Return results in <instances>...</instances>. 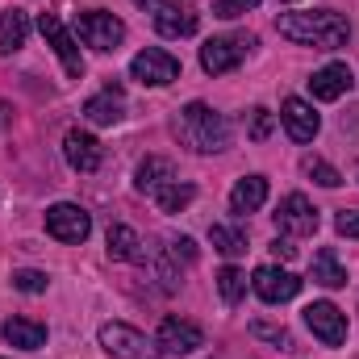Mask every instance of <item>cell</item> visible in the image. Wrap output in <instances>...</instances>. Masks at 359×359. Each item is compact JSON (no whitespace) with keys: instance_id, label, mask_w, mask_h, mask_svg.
Masks as SVG:
<instances>
[{"instance_id":"10","label":"cell","mask_w":359,"mask_h":359,"mask_svg":"<svg viewBox=\"0 0 359 359\" xmlns=\"http://www.w3.org/2000/svg\"><path fill=\"white\" fill-rule=\"evenodd\" d=\"M38 29H42V38L55 46L63 72H67L72 80H80V76H84V59H80V46H76V38L67 34V25H63L55 13H42V17H38Z\"/></svg>"},{"instance_id":"6","label":"cell","mask_w":359,"mask_h":359,"mask_svg":"<svg viewBox=\"0 0 359 359\" xmlns=\"http://www.w3.org/2000/svg\"><path fill=\"white\" fill-rule=\"evenodd\" d=\"M76 34L88 42L92 50H117L126 42V21L113 17V13H104V8H92V13H80Z\"/></svg>"},{"instance_id":"26","label":"cell","mask_w":359,"mask_h":359,"mask_svg":"<svg viewBox=\"0 0 359 359\" xmlns=\"http://www.w3.org/2000/svg\"><path fill=\"white\" fill-rule=\"evenodd\" d=\"M217 292H222V301H226V305H238V301L247 297V271L222 268V271H217Z\"/></svg>"},{"instance_id":"20","label":"cell","mask_w":359,"mask_h":359,"mask_svg":"<svg viewBox=\"0 0 359 359\" xmlns=\"http://www.w3.org/2000/svg\"><path fill=\"white\" fill-rule=\"evenodd\" d=\"M264 201H268V176H243L234 184V192H230V209H234L238 217L264 209Z\"/></svg>"},{"instance_id":"11","label":"cell","mask_w":359,"mask_h":359,"mask_svg":"<svg viewBox=\"0 0 359 359\" xmlns=\"http://www.w3.org/2000/svg\"><path fill=\"white\" fill-rule=\"evenodd\" d=\"M305 322H309V330H313L326 347H343V343H347V313H343L334 301H313V305L305 309Z\"/></svg>"},{"instance_id":"13","label":"cell","mask_w":359,"mask_h":359,"mask_svg":"<svg viewBox=\"0 0 359 359\" xmlns=\"http://www.w3.org/2000/svg\"><path fill=\"white\" fill-rule=\"evenodd\" d=\"M251 288L259 292V301H268V305H280V301H292L297 292H301V280L292 276V271L284 268H255L251 276Z\"/></svg>"},{"instance_id":"30","label":"cell","mask_w":359,"mask_h":359,"mask_svg":"<svg viewBox=\"0 0 359 359\" xmlns=\"http://www.w3.org/2000/svg\"><path fill=\"white\" fill-rule=\"evenodd\" d=\"M251 8H259V0H213V13L226 17V21H234V17H243Z\"/></svg>"},{"instance_id":"9","label":"cell","mask_w":359,"mask_h":359,"mask_svg":"<svg viewBox=\"0 0 359 359\" xmlns=\"http://www.w3.org/2000/svg\"><path fill=\"white\" fill-rule=\"evenodd\" d=\"M276 230L284 238H309L318 230V209L301 196V192H288L276 209Z\"/></svg>"},{"instance_id":"15","label":"cell","mask_w":359,"mask_h":359,"mask_svg":"<svg viewBox=\"0 0 359 359\" xmlns=\"http://www.w3.org/2000/svg\"><path fill=\"white\" fill-rule=\"evenodd\" d=\"M180 172L172 159H163V155H147L142 163H138V172H134V188L138 192H147V196H159L168 184H176Z\"/></svg>"},{"instance_id":"8","label":"cell","mask_w":359,"mask_h":359,"mask_svg":"<svg viewBox=\"0 0 359 359\" xmlns=\"http://www.w3.org/2000/svg\"><path fill=\"white\" fill-rule=\"evenodd\" d=\"M130 76H134L138 84L163 88V84L180 80V59L168 55V50H159V46H147V50H138V55L130 59Z\"/></svg>"},{"instance_id":"34","label":"cell","mask_w":359,"mask_h":359,"mask_svg":"<svg viewBox=\"0 0 359 359\" xmlns=\"http://www.w3.org/2000/svg\"><path fill=\"white\" fill-rule=\"evenodd\" d=\"M271 255H276V259H284V264H288V259H297L292 238H276V243H271Z\"/></svg>"},{"instance_id":"22","label":"cell","mask_w":359,"mask_h":359,"mask_svg":"<svg viewBox=\"0 0 359 359\" xmlns=\"http://www.w3.org/2000/svg\"><path fill=\"white\" fill-rule=\"evenodd\" d=\"M25 38H29V13L25 8H8L0 17V50L13 55V50L25 46Z\"/></svg>"},{"instance_id":"12","label":"cell","mask_w":359,"mask_h":359,"mask_svg":"<svg viewBox=\"0 0 359 359\" xmlns=\"http://www.w3.org/2000/svg\"><path fill=\"white\" fill-rule=\"evenodd\" d=\"M280 121H284V130H288L292 142H313L318 130H322V117H318L313 104L301 100V96H288V100L280 104Z\"/></svg>"},{"instance_id":"3","label":"cell","mask_w":359,"mask_h":359,"mask_svg":"<svg viewBox=\"0 0 359 359\" xmlns=\"http://www.w3.org/2000/svg\"><path fill=\"white\" fill-rule=\"evenodd\" d=\"M251 46H255V34H226V38H209V42L201 46V67H205L209 76H226V72H234V67L251 55Z\"/></svg>"},{"instance_id":"35","label":"cell","mask_w":359,"mask_h":359,"mask_svg":"<svg viewBox=\"0 0 359 359\" xmlns=\"http://www.w3.org/2000/svg\"><path fill=\"white\" fill-rule=\"evenodd\" d=\"M134 4H138V8H147V13H155V8H159L163 0H134Z\"/></svg>"},{"instance_id":"1","label":"cell","mask_w":359,"mask_h":359,"mask_svg":"<svg viewBox=\"0 0 359 359\" xmlns=\"http://www.w3.org/2000/svg\"><path fill=\"white\" fill-rule=\"evenodd\" d=\"M276 29L297 42V46H313V50H339L351 42V21L334 8H318V13H280Z\"/></svg>"},{"instance_id":"7","label":"cell","mask_w":359,"mask_h":359,"mask_svg":"<svg viewBox=\"0 0 359 359\" xmlns=\"http://www.w3.org/2000/svg\"><path fill=\"white\" fill-rule=\"evenodd\" d=\"M46 234L59 238V243H84L92 234V213L84 205H72V201H59L46 209Z\"/></svg>"},{"instance_id":"25","label":"cell","mask_w":359,"mask_h":359,"mask_svg":"<svg viewBox=\"0 0 359 359\" xmlns=\"http://www.w3.org/2000/svg\"><path fill=\"white\" fill-rule=\"evenodd\" d=\"M192 201H196V184H180V180L168 184V188L155 196V205H159L163 213H180V209H188Z\"/></svg>"},{"instance_id":"16","label":"cell","mask_w":359,"mask_h":359,"mask_svg":"<svg viewBox=\"0 0 359 359\" xmlns=\"http://www.w3.org/2000/svg\"><path fill=\"white\" fill-rule=\"evenodd\" d=\"M351 84H355V76H351L347 63H326L322 72H313L309 92H313V100H339V96L351 92Z\"/></svg>"},{"instance_id":"33","label":"cell","mask_w":359,"mask_h":359,"mask_svg":"<svg viewBox=\"0 0 359 359\" xmlns=\"http://www.w3.org/2000/svg\"><path fill=\"white\" fill-rule=\"evenodd\" d=\"M339 234H347V238H359V213H339Z\"/></svg>"},{"instance_id":"21","label":"cell","mask_w":359,"mask_h":359,"mask_svg":"<svg viewBox=\"0 0 359 359\" xmlns=\"http://www.w3.org/2000/svg\"><path fill=\"white\" fill-rule=\"evenodd\" d=\"M4 339L13 347H21V351H38V347H46V326L34 322V318H8L4 322Z\"/></svg>"},{"instance_id":"2","label":"cell","mask_w":359,"mask_h":359,"mask_svg":"<svg viewBox=\"0 0 359 359\" xmlns=\"http://www.w3.org/2000/svg\"><path fill=\"white\" fill-rule=\"evenodd\" d=\"M176 134L184 138V147H192L196 155H222L230 147V138H234L230 121L217 109H209L205 100H192V104L180 109Z\"/></svg>"},{"instance_id":"19","label":"cell","mask_w":359,"mask_h":359,"mask_svg":"<svg viewBox=\"0 0 359 359\" xmlns=\"http://www.w3.org/2000/svg\"><path fill=\"white\" fill-rule=\"evenodd\" d=\"M104 251H109V259H117V264H138L142 259V238H138V230L134 226H109V234H104Z\"/></svg>"},{"instance_id":"28","label":"cell","mask_w":359,"mask_h":359,"mask_svg":"<svg viewBox=\"0 0 359 359\" xmlns=\"http://www.w3.org/2000/svg\"><path fill=\"white\" fill-rule=\"evenodd\" d=\"M251 334L264 339V343H276L280 351H292V334L284 326H271V322H251Z\"/></svg>"},{"instance_id":"31","label":"cell","mask_w":359,"mask_h":359,"mask_svg":"<svg viewBox=\"0 0 359 359\" xmlns=\"http://www.w3.org/2000/svg\"><path fill=\"white\" fill-rule=\"evenodd\" d=\"M271 126H276V121H271L268 109H251V138H255V142H264V138H268Z\"/></svg>"},{"instance_id":"5","label":"cell","mask_w":359,"mask_h":359,"mask_svg":"<svg viewBox=\"0 0 359 359\" xmlns=\"http://www.w3.org/2000/svg\"><path fill=\"white\" fill-rule=\"evenodd\" d=\"M196 347H205V330L188 318H163L159 322V334H155V351L163 359H180L192 355Z\"/></svg>"},{"instance_id":"27","label":"cell","mask_w":359,"mask_h":359,"mask_svg":"<svg viewBox=\"0 0 359 359\" xmlns=\"http://www.w3.org/2000/svg\"><path fill=\"white\" fill-rule=\"evenodd\" d=\"M46 284H50V276H46V271H34V268L13 271V288H17V292H29V297H38V292H46Z\"/></svg>"},{"instance_id":"17","label":"cell","mask_w":359,"mask_h":359,"mask_svg":"<svg viewBox=\"0 0 359 359\" xmlns=\"http://www.w3.org/2000/svg\"><path fill=\"white\" fill-rule=\"evenodd\" d=\"M155 29H159L163 38H188V34H196V13H192L188 4L163 0V4L155 8Z\"/></svg>"},{"instance_id":"14","label":"cell","mask_w":359,"mask_h":359,"mask_svg":"<svg viewBox=\"0 0 359 359\" xmlns=\"http://www.w3.org/2000/svg\"><path fill=\"white\" fill-rule=\"evenodd\" d=\"M63 159L72 163V172H96L100 168V142L92 138L88 130H67V138H63Z\"/></svg>"},{"instance_id":"24","label":"cell","mask_w":359,"mask_h":359,"mask_svg":"<svg viewBox=\"0 0 359 359\" xmlns=\"http://www.w3.org/2000/svg\"><path fill=\"white\" fill-rule=\"evenodd\" d=\"M209 243H213V251H222V255H230V259H238V255H247V230H238V226H209Z\"/></svg>"},{"instance_id":"32","label":"cell","mask_w":359,"mask_h":359,"mask_svg":"<svg viewBox=\"0 0 359 359\" xmlns=\"http://www.w3.org/2000/svg\"><path fill=\"white\" fill-rule=\"evenodd\" d=\"M172 255H184V259H188V264H192V259H196V243H192V238H184V234H180V238H172Z\"/></svg>"},{"instance_id":"23","label":"cell","mask_w":359,"mask_h":359,"mask_svg":"<svg viewBox=\"0 0 359 359\" xmlns=\"http://www.w3.org/2000/svg\"><path fill=\"white\" fill-rule=\"evenodd\" d=\"M313 284H322V288H343L347 284V268L339 264V255L330 247L313 255Z\"/></svg>"},{"instance_id":"18","label":"cell","mask_w":359,"mask_h":359,"mask_svg":"<svg viewBox=\"0 0 359 359\" xmlns=\"http://www.w3.org/2000/svg\"><path fill=\"white\" fill-rule=\"evenodd\" d=\"M84 117H88L92 126H117V121L126 117V100H121V92L109 84L104 92L88 96V100H84Z\"/></svg>"},{"instance_id":"4","label":"cell","mask_w":359,"mask_h":359,"mask_svg":"<svg viewBox=\"0 0 359 359\" xmlns=\"http://www.w3.org/2000/svg\"><path fill=\"white\" fill-rule=\"evenodd\" d=\"M100 347L113 359H159L155 343H151L142 330L126 326V322H104V326H100Z\"/></svg>"},{"instance_id":"29","label":"cell","mask_w":359,"mask_h":359,"mask_svg":"<svg viewBox=\"0 0 359 359\" xmlns=\"http://www.w3.org/2000/svg\"><path fill=\"white\" fill-rule=\"evenodd\" d=\"M305 172L318 180L322 188H339V184H343V176H339V172H334L326 159H305Z\"/></svg>"}]
</instances>
